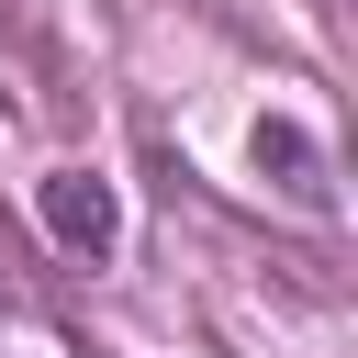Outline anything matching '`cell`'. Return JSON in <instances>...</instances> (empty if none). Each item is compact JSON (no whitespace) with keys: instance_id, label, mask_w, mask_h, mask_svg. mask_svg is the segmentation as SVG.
Listing matches in <instances>:
<instances>
[{"instance_id":"cell-1","label":"cell","mask_w":358,"mask_h":358,"mask_svg":"<svg viewBox=\"0 0 358 358\" xmlns=\"http://www.w3.org/2000/svg\"><path fill=\"white\" fill-rule=\"evenodd\" d=\"M34 213H45V235H56L67 257H112V246H123V201H112L101 168H45Z\"/></svg>"},{"instance_id":"cell-3","label":"cell","mask_w":358,"mask_h":358,"mask_svg":"<svg viewBox=\"0 0 358 358\" xmlns=\"http://www.w3.org/2000/svg\"><path fill=\"white\" fill-rule=\"evenodd\" d=\"M0 11H11V0H0Z\"/></svg>"},{"instance_id":"cell-2","label":"cell","mask_w":358,"mask_h":358,"mask_svg":"<svg viewBox=\"0 0 358 358\" xmlns=\"http://www.w3.org/2000/svg\"><path fill=\"white\" fill-rule=\"evenodd\" d=\"M257 168H268V179H280V190H291L302 213H324V201H336V179H324V157H313V134H302V123H280V112L257 123Z\"/></svg>"}]
</instances>
